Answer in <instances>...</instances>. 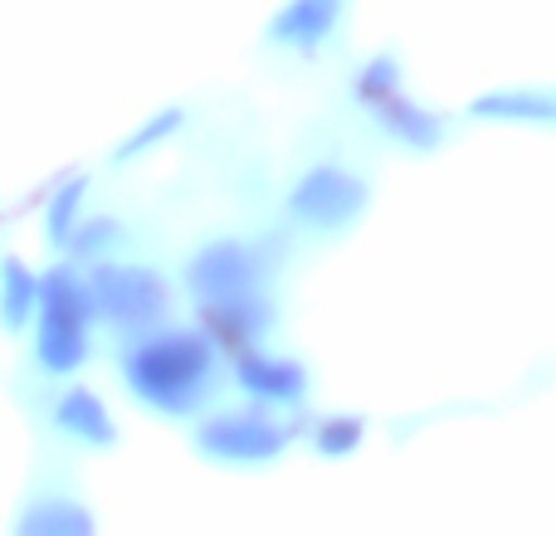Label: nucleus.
Returning a JSON list of instances; mask_svg holds the SVG:
<instances>
[{
    "label": "nucleus",
    "mask_w": 556,
    "mask_h": 536,
    "mask_svg": "<svg viewBox=\"0 0 556 536\" xmlns=\"http://www.w3.org/2000/svg\"><path fill=\"white\" fill-rule=\"evenodd\" d=\"M342 20V5L337 0H293L288 10H278L269 35L274 44H293V49H313L317 39L332 35V25Z\"/></svg>",
    "instance_id": "9"
},
{
    "label": "nucleus",
    "mask_w": 556,
    "mask_h": 536,
    "mask_svg": "<svg viewBox=\"0 0 556 536\" xmlns=\"http://www.w3.org/2000/svg\"><path fill=\"white\" fill-rule=\"evenodd\" d=\"M391 93H401V64H395L391 54H376L371 64L356 74V98L376 107L381 98H391Z\"/></svg>",
    "instance_id": "14"
},
{
    "label": "nucleus",
    "mask_w": 556,
    "mask_h": 536,
    "mask_svg": "<svg viewBox=\"0 0 556 536\" xmlns=\"http://www.w3.org/2000/svg\"><path fill=\"white\" fill-rule=\"evenodd\" d=\"M123 375L142 405L162 414H191L215 385V346L191 327L152 332L123 356Z\"/></svg>",
    "instance_id": "1"
},
{
    "label": "nucleus",
    "mask_w": 556,
    "mask_h": 536,
    "mask_svg": "<svg viewBox=\"0 0 556 536\" xmlns=\"http://www.w3.org/2000/svg\"><path fill=\"white\" fill-rule=\"evenodd\" d=\"M54 424L64 434H74V439L84 444H98V449H108V444H117V424L113 414H108V405L98 400L88 385H68L64 395H59L54 405Z\"/></svg>",
    "instance_id": "8"
},
{
    "label": "nucleus",
    "mask_w": 556,
    "mask_h": 536,
    "mask_svg": "<svg viewBox=\"0 0 556 536\" xmlns=\"http://www.w3.org/2000/svg\"><path fill=\"white\" fill-rule=\"evenodd\" d=\"M376 123H381L391 137H401L405 146H420V152H430V146L444 137L440 117L425 113V107L415 103V98H405V93L381 98V103H376Z\"/></svg>",
    "instance_id": "11"
},
{
    "label": "nucleus",
    "mask_w": 556,
    "mask_h": 536,
    "mask_svg": "<svg viewBox=\"0 0 556 536\" xmlns=\"http://www.w3.org/2000/svg\"><path fill=\"white\" fill-rule=\"evenodd\" d=\"M473 117H532V123H552L556 103L547 93H489V98H473L469 103Z\"/></svg>",
    "instance_id": "13"
},
{
    "label": "nucleus",
    "mask_w": 556,
    "mask_h": 536,
    "mask_svg": "<svg viewBox=\"0 0 556 536\" xmlns=\"http://www.w3.org/2000/svg\"><path fill=\"white\" fill-rule=\"evenodd\" d=\"M264 250L244 240H215L186 268L195 303H220V297H244V293H264Z\"/></svg>",
    "instance_id": "5"
},
{
    "label": "nucleus",
    "mask_w": 556,
    "mask_h": 536,
    "mask_svg": "<svg viewBox=\"0 0 556 536\" xmlns=\"http://www.w3.org/2000/svg\"><path fill=\"white\" fill-rule=\"evenodd\" d=\"M366 210V181H356L342 166H313L288 191V215L307 230H346Z\"/></svg>",
    "instance_id": "6"
},
{
    "label": "nucleus",
    "mask_w": 556,
    "mask_h": 536,
    "mask_svg": "<svg viewBox=\"0 0 556 536\" xmlns=\"http://www.w3.org/2000/svg\"><path fill=\"white\" fill-rule=\"evenodd\" d=\"M176 123H181V107H166V113H156L152 123H147L142 132L132 137V142H123V146H117V162H127V156H137V152H142V146H152L156 137H162V132H172Z\"/></svg>",
    "instance_id": "17"
},
{
    "label": "nucleus",
    "mask_w": 556,
    "mask_h": 536,
    "mask_svg": "<svg viewBox=\"0 0 556 536\" xmlns=\"http://www.w3.org/2000/svg\"><path fill=\"white\" fill-rule=\"evenodd\" d=\"M35 297H39V283L20 259H5L0 264V322L5 327H20L29 312H35Z\"/></svg>",
    "instance_id": "12"
},
{
    "label": "nucleus",
    "mask_w": 556,
    "mask_h": 536,
    "mask_svg": "<svg viewBox=\"0 0 556 536\" xmlns=\"http://www.w3.org/2000/svg\"><path fill=\"white\" fill-rule=\"evenodd\" d=\"M113 230H117L113 220H93V225H84V230H78V234H84V240H78V254H93V250H103V244L113 240Z\"/></svg>",
    "instance_id": "18"
},
{
    "label": "nucleus",
    "mask_w": 556,
    "mask_h": 536,
    "mask_svg": "<svg viewBox=\"0 0 556 536\" xmlns=\"http://www.w3.org/2000/svg\"><path fill=\"white\" fill-rule=\"evenodd\" d=\"M15 536H98L93 512L74 498H45L20 512Z\"/></svg>",
    "instance_id": "10"
},
{
    "label": "nucleus",
    "mask_w": 556,
    "mask_h": 536,
    "mask_svg": "<svg viewBox=\"0 0 556 536\" xmlns=\"http://www.w3.org/2000/svg\"><path fill=\"white\" fill-rule=\"evenodd\" d=\"M84 191H88V181L84 176H74V181H64V191L54 195V205H49V234H54V240H68V230H74V210H78V201H84Z\"/></svg>",
    "instance_id": "16"
},
{
    "label": "nucleus",
    "mask_w": 556,
    "mask_h": 536,
    "mask_svg": "<svg viewBox=\"0 0 556 536\" xmlns=\"http://www.w3.org/2000/svg\"><path fill=\"white\" fill-rule=\"evenodd\" d=\"M293 430L269 420L264 410H225L195 430V449L220 463H269L288 449Z\"/></svg>",
    "instance_id": "4"
},
{
    "label": "nucleus",
    "mask_w": 556,
    "mask_h": 536,
    "mask_svg": "<svg viewBox=\"0 0 556 536\" xmlns=\"http://www.w3.org/2000/svg\"><path fill=\"white\" fill-rule=\"evenodd\" d=\"M235 381L254 395V400H303L307 395V371L293 356H269V352H240L235 356Z\"/></svg>",
    "instance_id": "7"
},
{
    "label": "nucleus",
    "mask_w": 556,
    "mask_h": 536,
    "mask_svg": "<svg viewBox=\"0 0 556 536\" xmlns=\"http://www.w3.org/2000/svg\"><path fill=\"white\" fill-rule=\"evenodd\" d=\"M362 434H366V424L356 420V414H332V420H323L317 424V449L323 454H332V459H342V454H352L356 444H362Z\"/></svg>",
    "instance_id": "15"
},
{
    "label": "nucleus",
    "mask_w": 556,
    "mask_h": 536,
    "mask_svg": "<svg viewBox=\"0 0 556 536\" xmlns=\"http://www.w3.org/2000/svg\"><path fill=\"white\" fill-rule=\"evenodd\" d=\"M93 312H103L117 327H152L172 307V288L156 268L142 264H98L84 283Z\"/></svg>",
    "instance_id": "3"
},
{
    "label": "nucleus",
    "mask_w": 556,
    "mask_h": 536,
    "mask_svg": "<svg viewBox=\"0 0 556 536\" xmlns=\"http://www.w3.org/2000/svg\"><path fill=\"white\" fill-rule=\"evenodd\" d=\"M39 312V336H35V356L45 371L68 375L88 361V322H93V303H88L84 283L74 268H49L45 283L35 297Z\"/></svg>",
    "instance_id": "2"
}]
</instances>
